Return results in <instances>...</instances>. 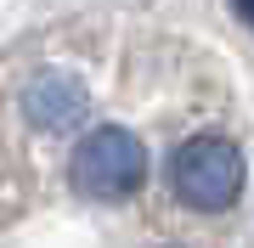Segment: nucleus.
Listing matches in <instances>:
<instances>
[{
  "label": "nucleus",
  "mask_w": 254,
  "mask_h": 248,
  "mask_svg": "<svg viewBox=\"0 0 254 248\" xmlns=\"http://www.w3.org/2000/svg\"><path fill=\"white\" fill-rule=\"evenodd\" d=\"M170 186H175V198H181L187 209H198V214L232 209L237 192H243V152H237V141H226L220 130L187 136L181 147H175V158H170Z\"/></svg>",
  "instance_id": "1"
},
{
  "label": "nucleus",
  "mask_w": 254,
  "mask_h": 248,
  "mask_svg": "<svg viewBox=\"0 0 254 248\" xmlns=\"http://www.w3.org/2000/svg\"><path fill=\"white\" fill-rule=\"evenodd\" d=\"M68 169H73V186H79L85 198L119 203V198L141 192V181H147V147L130 136V130L102 124V130H91V136L73 147Z\"/></svg>",
  "instance_id": "2"
},
{
  "label": "nucleus",
  "mask_w": 254,
  "mask_h": 248,
  "mask_svg": "<svg viewBox=\"0 0 254 248\" xmlns=\"http://www.w3.org/2000/svg\"><path fill=\"white\" fill-rule=\"evenodd\" d=\"M237 11L249 17V28H254V0H237Z\"/></svg>",
  "instance_id": "4"
},
{
  "label": "nucleus",
  "mask_w": 254,
  "mask_h": 248,
  "mask_svg": "<svg viewBox=\"0 0 254 248\" xmlns=\"http://www.w3.org/2000/svg\"><path fill=\"white\" fill-rule=\"evenodd\" d=\"M79 113H85V91L63 74H46L28 91V119L40 130H68V124H79Z\"/></svg>",
  "instance_id": "3"
}]
</instances>
